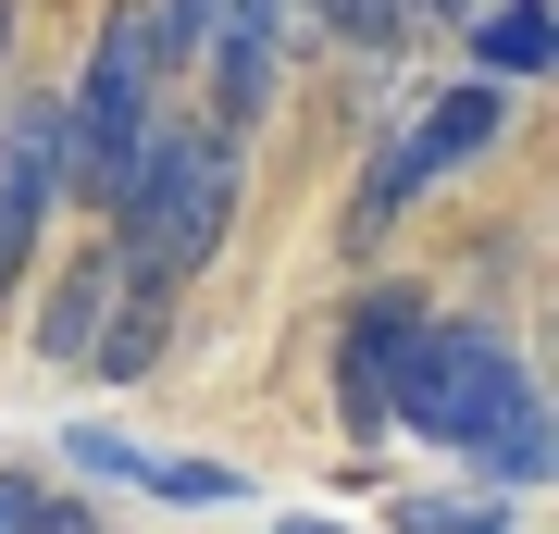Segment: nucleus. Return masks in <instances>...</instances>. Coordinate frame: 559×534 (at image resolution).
<instances>
[{
	"instance_id": "obj_4",
	"label": "nucleus",
	"mask_w": 559,
	"mask_h": 534,
	"mask_svg": "<svg viewBox=\"0 0 559 534\" xmlns=\"http://www.w3.org/2000/svg\"><path fill=\"white\" fill-rule=\"evenodd\" d=\"M498 138H510V99H498V75H473V87H448L436 112H423L411 138L385 150L373 175H360V199H348V237H373V224L399 212L411 187H436V175H460V162H485V150H498Z\"/></svg>"
},
{
	"instance_id": "obj_12",
	"label": "nucleus",
	"mask_w": 559,
	"mask_h": 534,
	"mask_svg": "<svg viewBox=\"0 0 559 534\" xmlns=\"http://www.w3.org/2000/svg\"><path fill=\"white\" fill-rule=\"evenodd\" d=\"M510 510H498V497H411V510H399V534H498Z\"/></svg>"
},
{
	"instance_id": "obj_14",
	"label": "nucleus",
	"mask_w": 559,
	"mask_h": 534,
	"mask_svg": "<svg viewBox=\"0 0 559 534\" xmlns=\"http://www.w3.org/2000/svg\"><path fill=\"white\" fill-rule=\"evenodd\" d=\"M150 13H162V50L187 62V50H200V25H212V0H150Z\"/></svg>"
},
{
	"instance_id": "obj_3",
	"label": "nucleus",
	"mask_w": 559,
	"mask_h": 534,
	"mask_svg": "<svg viewBox=\"0 0 559 534\" xmlns=\"http://www.w3.org/2000/svg\"><path fill=\"white\" fill-rule=\"evenodd\" d=\"M162 75H175V50H162V13H150V0H112L100 50H87L75 99H62V124H75V175H62V187H87V199H112V187H124L138 138L162 124V99H150Z\"/></svg>"
},
{
	"instance_id": "obj_9",
	"label": "nucleus",
	"mask_w": 559,
	"mask_h": 534,
	"mask_svg": "<svg viewBox=\"0 0 559 534\" xmlns=\"http://www.w3.org/2000/svg\"><path fill=\"white\" fill-rule=\"evenodd\" d=\"M112 274L124 261H75V274L38 298V360H87V336H100V311H112Z\"/></svg>"
},
{
	"instance_id": "obj_1",
	"label": "nucleus",
	"mask_w": 559,
	"mask_h": 534,
	"mask_svg": "<svg viewBox=\"0 0 559 534\" xmlns=\"http://www.w3.org/2000/svg\"><path fill=\"white\" fill-rule=\"evenodd\" d=\"M385 423H411V436L436 448H473L498 485H547V397L535 373L510 360V336H485V323H411L399 360H385Z\"/></svg>"
},
{
	"instance_id": "obj_17",
	"label": "nucleus",
	"mask_w": 559,
	"mask_h": 534,
	"mask_svg": "<svg viewBox=\"0 0 559 534\" xmlns=\"http://www.w3.org/2000/svg\"><path fill=\"white\" fill-rule=\"evenodd\" d=\"M286 534H336V522H286Z\"/></svg>"
},
{
	"instance_id": "obj_5",
	"label": "nucleus",
	"mask_w": 559,
	"mask_h": 534,
	"mask_svg": "<svg viewBox=\"0 0 559 534\" xmlns=\"http://www.w3.org/2000/svg\"><path fill=\"white\" fill-rule=\"evenodd\" d=\"M62 175H75V124H62V99H13V112H0V274L38 249Z\"/></svg>"
},
{
	"instance_id": "obj_8",
	"label": "nucleus",
	"mask_w": 559,
	"mask_h": 534,
	"mask_svg": "<svg viewBox=\"0 0 559 534\" xmlns=\"http://www.w3.org/2000/svg\"><path fill=\"white\" fill-rule=\"evenodd\" d=\"M112 286H124V311H100V336H87V360H100L112 385H138L150 360L175 348V286H162V274H112Z\"/></svg>"
},
{
	"instance_id": "obj_2",
	"label": "nucleus",
	"mask_w": 559,
	"mask_h": 534,
	"mask_svg": "<svg viewBox=\"0 0 559 534\" xmlns=\"http://www.w3.org/2000/svg\"><path fill=\"white\" fill-rule=\"evenodd\" d=\"M112 212H124V274L187 286L237 224V124H150Z\"/></svg>"
},
{
	"instance_id": "obj_15",
	"label": "nucleus",
	"mask_w": 559,
	"mask_h": 534,
	"mask_svg": "<svg viewBox=\"0 0 559 534\" xmlns=\"http://www.w3.org/2000/svg\"><path fill=\"white\" fill-rule=\"evenodd\" d=\"M411 13H423V25H473L485 0H411Z\"/></svg>"
},
{
	"instance_id": "obj_6",
	"label": "nucleus",
	"mask_w": 559,
	"mask_h": 534,
	"mask_svg": "<svg viewBox=\"0 0 559 534\" xmlns=\"http://www.w3.org/2000/svg\"><path fill=\"white\" fill-rule=\"evenodd\" d=\"M411 323H423V298H411V286H373V298L348 311V336H336V411H348L360 448L385 436V360H399Z\"/></svg>"
},
{
	"instance_id": "obj_13",
	"label": "nucleus",
	"mask_w": 559,
	"mask_h": 534,
	"mask_svg": "<svg viewBox=\"0 0 559 534\" xmlns=\"http://www.w3.org/2000/svg\"><path fill=\"white\" fill-rule=\"evenodd\" d=\"M323 25H336L348 50H385V38L411 25V0H323Z\"/></svg>"
},
{
	"instance_id": "obj_16",
	"label": "nucleus",
	"mask_w": 559,
	"mask_h": 534,
	"mask_svg": "<svg viewBox=\"0 0 559 534\" xmlns=\"http://www.w3.org/2000/svg\"><path fill=\"white\" fill-rule=\"evenodd\" d=\"M0 50H13V0H0Z\"/></svg>"
},
{
	"instance_id": "obj_11",
	"label": "nucleus",
	"mask_w": 559,
	"mask_h": 534,
	"mask_svg": "<svg viewBox=\"0 0 559 534\" xmlns=\"http://www.w3.org/2000/svg\"><path fill=\"white\" fill-rule=\"evenodd\" d=\"M0 534H87V510L38 473H0Z\"/></svg>"
},
{
	"instance_id": "obj_7",
	"label": "nucleus",
	"mask_w": 559,
	"mask_h": 534,
	"mask_svg": "<svg viewBox=\"0 0 559 534\" xmlns=\"http://www.w3.org/2000/svg\"><path fill=\"white\" fill-rule=\"evenodd\" d=\"M187 62H212V124H261V99H274V0H212Z\"/></svg>"
},
{
	"instance_id": "obj_10",
	"label": "nucleus",
	"mask_w": 559,
	"mask_h": 534,
	"mask_svg": "<svg viewBox=\"0 0 559 534\" xmlns=\"http://www.w3.org/2000/svg\"><path fill=\"white\" fill-rule=\"evenodd\" d=\"M473 50H485V75H547V62H559V25H547V0H485V13H473Z\"/></svg>"
}]
</instances>
